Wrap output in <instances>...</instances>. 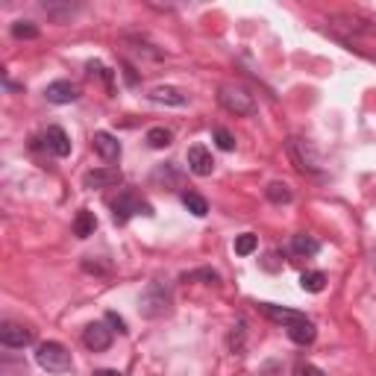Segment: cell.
Returning <instances> with one entry per match:
<instances>
[{
	"instance_id": "52a82bcc",
	"label": "cell",
	"mask_w": 376,
	"mask_h": 376,
	"mask_svg": "<svg viewBox=\"0 0 376 376\" xmlns=\"http://www.w3.org/2000/svg\"><path fill=\"white\" fill-rule=\"evenodd\" d=\"M33 338H36V333H33L29 326H24V323L6 321L4 326H0V344H4V347H9V350L27 347V344H33Z\"/></svg>"
},
{
	"instance_id": "7c38bea8",
	"label": "cell",
	"mask_w": 376,
	"mask_h": 376,
	"mask_svg": "<svg viewBox=\"0 0 376 376\" xmlns=\"http://www.w3.org/2000/svg\"><path fill=\"white\" fill-rule=\"evenodd\" d=\"M92 144H95L97 156L103 162H118V159H121V141H118L112 132H95Z\"/></svg>"
},
{
	"instance_id": "9a60e30c",
	"label": "cell",
	"mask_w": 376,
	"mask_h": 376,
	"mask_svg": "<svg viewBox=\"0 0 376 376\" xmlns=\"http://www.w3.org/2000/svg\"><path fill=\"white\" fill-rule=\"evenodd\" d=\"M259 309H262V314L265 318H270L274 323H294V321H303L306 314L303 312H294V309H282V306H274V303H259Z\"/></svg>"
},
{
	"instance_id": "30bf717a",
	"label": "cell",
	"mask_w": 376,
	"mask_h": 376,
	"mask_svg": "<svg viewBox=\"0 0 376 376\" xmlns=\"http://www.w3.org/2000/svg\"><path fill=\"white\" fill-rule=\"evenodd\" d=\"M44 97H48V103H56V106H68V103H74L80 97L77 85L68 83V80H56L50 83L48 88H44Z\"/></svg>"
},
{
	"instance_id": "6da1fadb",
	"label": "cell",
	"mask_w": 376,
	"mask_h": 376,
	"mask_svg": "<svg viewBox=\"0 0 376 376\" xmlns=\"http://www.w3.org/2000/svg\"><path fill=\"white\" fill-rule=\"evenodd\" d=\"M171 306H174V294H171L168 282H150L147 288L139 294V314H141V318H147V321L168 314Z\"/></svg>"
},
{
	"instance_id": "44dd1931",
	"label": "cell",
	"mask_w": 376,
	"mask_h": 376,
	"mask_svg": "<svg viewBox=\"0 0 376 376\" xmlns=\"http://www.w3.org/2000/svg\"><path fill=\"white\" fill-rule=\"evenodd\" d=\"M265 197H267L270 203L282 206V203H291V200H294V194H291V188L285 186V183H270V186L265 188Z\"/></svg>"
},
{
	"instance_id": "ffe728a7",
	"label": "cell",
	"mask_w": 376,
	"mask_h": 376,
	"mask_svg": "<svg viewBox=\"0 0 376 376\" xmlns=\"http://www.w3.org/2000/svg\"><path fill=\"white\" fill-rule=\"evenodd\" d=\"M300 285H303V291H309V294H321L326 285V274L323 270H306V274L300 277Z\"/></svg>"
},
{
	"instance_id": "4fadbf2b",
	"label": "cell",
	"mask_w": 376,
	"mask_h": 376,
	"mask_svg": "<svg viewBox=\"0 0 376 376\" xmlns=\"http://www.w3.org/2000/svg\"><path fill=\"white\" fill-rule=\"evenodd\" d=\"M285 333H288V338L297 344V347H309V344L318 338V329H314V323H312L309 318L288 323V326H285Z\"/></svg>"
},
{
	"instance_id": "8992f818",
	"label": "cell",
	"mask_w": 376,
	"mask_h": 376,
	"mask_svg": "<svg viewBox=\"0 0 376 376\" xmlns=\"http://www.w3.org/2000/svg\"><path fill=\"white\" fill-rule=\"evenodd\" d=\"M112 333H115V329H109L103 321H95V323H88V326L83 329V344H85V347L92 350V353H103V350L112 347V338H115Z\"/></svg>"
},
{
	"instance_id": "484cf974",
	"label": "cell",
	"mask_w": 376,
	"mask_h": 376,
	"mask_svg": "<svg viewBox=\"0 0 376 376\" xmlns=\"http://www.w3.org/2000/svg\"><path fill=\"white\" fill-rule=\"evenodd\" d=\"M212 139H215V144L221 147V150H235V139H232V132L230 130H223V127H215V132H212Z\"/></svg>"
},
{
	"instance_id": "f546056e",
	"label": "cell",
	"mask_w": 376,
	"mask_h": 376,
	"mask_svg": "<svg viewBox=\"0 0 376 376\" xmlns=\"http://www.w3.org/2000/svg\"><path fill=\"white\" fill-rule=\"evenodd\" d=\"M297 376H326V373H323L318 365H309V362H306V365L297 368Z\"/></svg>"
},
{
	"instance_id": "7402d4cb",
	"label": "cell",
	"mask_w": 376,
	"mask_h": 376,
	"mask_svg": "<svg viewBox=\"0 0 376 376\" xmlns=\"http://www.w3.org/2000/svg\"><path fill=\"white\" fill-rule=\"evenodd\" d=\"M194 279H206V285H221V274L212 267H200V270H191V274H183V282H194Z\"/></svg>"
},
{
	"instance_id": "5b68a950",
	"label": "cell",
	"mask_w": 376,
	"mask_h": 376,
	"mask_svg": "<svg viewBox=\"0 0 376 376\" xmlns=\"http://www.w3.org/2000/svg\"><path fill=\"white\" fill-rule=\"evenodd\" d=\"M288 156L294 159L297 171H303V174H312V176L323 174V162H321V153H318V150H314V144H312L309 139H288Z\"/></svg>"
},
{
	"instance_id": "cb8c5ba5",
	"label": "cell",
	"mask_w": 376,
	"mask_h": 376,
	"mask_svg": "<svg viewBox=\"0 0 376 376\" xmlns=\"http://www.w3.org/2000/svg\"><path fill=\"white\" fill-rule=\"evenodd\" d=\"M41 9L48 12L53 21H65V18H71V15L77 12L80 6H68V4H62V6H59V4H41Z\"/></svg>"
},
{
	"instance_id": "83f0119b",
	"label": "cell",
	"mask_w": 376,
	"mask_h": 376,
	"mask_svg": "<svg viewBox=\"0 0 376 376\" xmlns=\"http://www.w3.org/2000/svg\"><path fill=\"white\" fill-rule=\"evenodd\" d=\"M106 323H112V326H115L121 335H127V333H130V329H127V321H124L118 312H106Z\"/></svg>"
},
{
	"instance_id": "e0dca14e",
	"label": "cell",
	"mask_w": 376,
	"mask_h": 376,
	"mask_svg": "<svg viewBox=\"0 0 376 376\" xmlns=\"http://www.w3.org/2000/svg\"><path fill=\"white\" fill-rule=\"evenodd\" d=\"M144 141L153 147V150H165V147L174 144V132L168 127H150L147 135H144Z\"/></svg>"
},
{
	"instance_id": "ba28073f",
	"label": "cell",
	"mask_w": 376,
	"mask_h": 376,
	"mask_svg": "<svg viewBox=\"0 0 376 376\" xmlns=\"http://www.w3.org/2000/svg\"><path fill=\"white\" fill-rule=\"evenodd\" d=\"M124 183V174L115 168V165H106V168H95L83 176V188H115Z\"/></svg>"
},
{
	"instance_id": "9c48e42d",
	"label": "cell",
	"mask_w": 376,
	"mask_h": 376,
	"mask_svg": "<svg viewBox=\"0 0 376 376\" xmlns=\"http://www.w3.org/2000/svg\"><path fill=\"white\" fill-rule=\"evenodd\" d=\"M186 159H188V171H191L194 176H209V174L215 171L212 150H209L206 144H191L188 153H186Z\"/></svg>"
},
{
	"instance_id": "7a4b0ae2",
	"label": "cell",
	"mask_w": 376,
	"mask_h": 376,
	"mask_svg": "<svg viewBox=\"0 0 376 376\" xmlns=\"http://www.w3.org/2000/svg\"><path fill=\"white\" fill-rule=\"evenodd\" d=\"M218 103H221V106L227 109L230 115H235V118H250V115L259 112L253 95L247 92L244 85H235V83H227V85L218 88Z\"/></svg>"
},
{
	"instance_id": "d6986e66",
	"label": "cell",
	"mask_w": 376,
	"mask_h": 376,
	"mask_svg": "<svg viewBox=\"0 0 376 376\" xmlns=\"http://www.w3.org/2000/svg\"><path fill=\"white\" fill-rule=\"evenodd\" d=\"M291 250H294L297 256H318V253H321V244L314 242L312 235H303V232H300V235L291 238Z\"/></svg>"
},
{
	"instance_id": "5bb4252c",
	"label": "cell",
	"mask_w": 376,
	"mask_h": 376,
	"mask_svg": "<svg viewBox=\"0 0 376 376\" xmlns=\"http://www.w3.org/2000/svg\"><path fill=\"white\" fill-rule=\"evenodd\" d=\"M147 97L153 103H165V106H186V103H188V97L179 92V88H174V85H156Z\"/></svg>"
},
{
	"instance_id": "3957f363",
	"label": "cell",
	"mask_w": 376,
	"mask_h": 376,
	"mask_svg": "<svg viewBox=\"0 0 376 376\" xmlns=\"http://www.w3.org/2000/svg\"><path fill=\"white\" fill-rule=\"evenodd\" d=\"M36 362L41 370H48V373H68L74 368V358L68 353L65 344H59V341H44L39 344V350H36Z\"/></svg>"
},
{
	"instance_id": "4dcf8cb0",
	"label": "cell",
	"mask_w": 376,
	"mask_h": 376,
	"mask_svg": "<svg viewBox=\"0 0 376 376\" xmlns=\"http://www.w3.org/2000/svg\"><path fill=\"white\" fill-rule=\"evenodd\" d=\"M92 376H121V373H118V370H109V368H103V370H95Z\"/></svg>"
},
{
	"instance_id": "ac0fdd59",
	"label": "cell",
	"mask_w": 376,
	"mask_h": 376,
	"mask_svg": "<svg viewBox=\"0 0 376 376\" xmlns=\"http://www.w3.org/2000/svg\"><path fill=\"white\" fill-rule=\"evenodd\" d=\"M183 206L188 209L194 218H206L209 215V203H206L203 194H197V191H183Z\"/></svg>"
},
{
	"instance_id": "603a6c76",
	"label": "cell",
	"mask_w": 376,
	"mask_h": 376,
	"mask_svg": "<svg viewBox=\"0 0 376 376\" xmlns=\"http://www.w3.org/2000/svg\"><path fill=\"white\" fill-rule=\"evenodd\" d=\"M256 247H259V238H256L253 232L235 235V253H238V256H250Z\"/></svg>"
},
{
	"instance_id": "277c9868",
	"label": "cell",
	"mask_w": 376,
	"mask_h": 376,
	"mask_svg": "<svg viewBox=\"0 0 376 376\" xmlns=\"http://www.w3.org/2000/svg\"><path fill=\"white\" fill-rule=\"evenodd\" d=\"M135 215H153V206H150L144 197H139L135 191H121L118 197L112 200V221L118 223V227H124V223L130 221V218H135Z\"/></svg>"
},
{
	"instance_id": "2e32d148",
	"label": "cell",
	"mask_w": 376,
	"mask_h": 376,
	"mask_svg": "<svg viewBox=\"0 0 376 376\" xmlns=\"http://www.w3.org/2000/svg\"><path fill=\"white\" fill-rule=\"evenodd\" d=\"M95 230H97L95 212H88V209L77 212V218H74V235H77V238H88V235H95Z\"/></svg>"
},
{
	"instance_id": "4316f807",
	"label": "cell",
	"mask_w": 376,
	"mask_h": 376,
	"mask_svg": "<svg viewBox=\"0 0 376 376\" xmlns=\"http://www.w3.org/2000/svg\"><path fill=\"white\" fill-rule=\"evenodd\" d=\"M230 347L232 353H242L244 350V321H238L232 326V333H230Z\"/></svg>"
},
{
	"instance_id": "f1b7e54d",
	"label": "cell",
	"mask_w": 376,
	"mask_h": 376,
	"mask_svg": "<svg viewBox=\"0 0 376 376\" xmlns=\"http://www.w3.org/2000/svg\"><path fill=\"white\" fill-rule=\"evenodd\" d=\"M83 270H85V274H106L109 265H100L97 259L92 262V256H88V259H83Z\"/></svg>"
},
{
	"instance_id": "8fae6325",
	"label": "cell",
	"mask_w": 376,
	"mask_h": 376,
	"mask_svg": "<svg viewBox=\"0 0 376 376\" xmlns=\"http://www.w3.org/2000/svg\"><path fill=\"white\" fill-rule=\"evenodd\" d=\"M44 147H48V153H53L59 159L71 156V139H68V132L62 127H48L44 130Z\"/></svg>"
},
{
	"instance_id": "d4e9b609",
	"label": "cell",
	"mask_w": 376,
	"mask_h": 376,
	"mask_svg": "<svg viewBox=\"0 0 376 376\" xmlns=\"http://www.w3.org/2000/svg\"><path fill=\"white\" fill-rule=\"evenodd\" d=\"M12 36L15 39H39V27L33 21H15L12 24Z\"/></svg>"
}]
</instances>
